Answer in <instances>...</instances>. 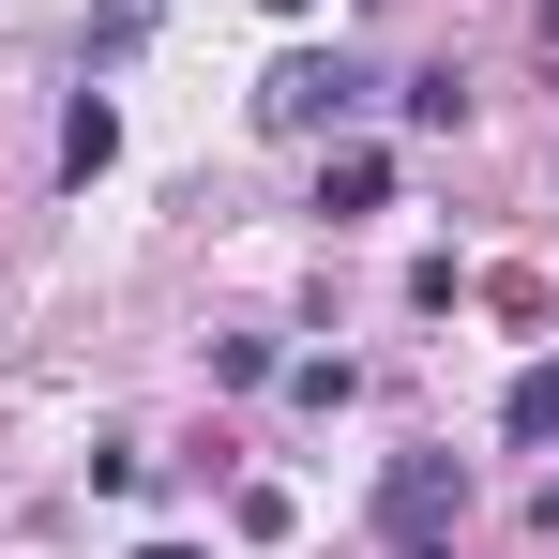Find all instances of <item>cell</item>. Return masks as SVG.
Here are the masks:
<instances>
[{"instance_id":"ba28073f","label":"cell","mask_w":559,"mask_h":559,"mask_svg":"<svg viewBox=\"0 0 559 559\" xmlns=\"http://www.w3.org/2000/svg\"><path fill=\"white\" fill-rule=\"evenodd\" d=\"M545 46H559V0H545Z\"/></svg>"},{"instance_id":"5b68a950","label":"cell","mask_w":559,"mask_h":559,"mask_svg":"<svg viewBox=\"0 0 559 559\" xmlns=\"http://www.w3.org/2000/svg\"><path fill=\"white\" fill-rule=\"evenodd\" d=\"M499 424H514V439H559V364H530V378H514V408H499Z\"/></svg>"},{"instance_id":"6da1fadb","label":"cell","mask_w":559,"mask_h":559,"mask_svg":"<svg viewBox=\"0 0 559 559\" xmlns=\"http://www.w3.org/2000/svg\"><path fill=\"white\" fill-rule=\"evenodd\" d=\"M454 514H468V454H393L378 468V559H439Z\"/></svg>"},{"instance_id":"277c9868","label":"cell","mask_w":559,"mask_h":559,"mask_svg":"<svg viewBox=\"0 0 559 559\" xmlns=\"http://www.w3.org/2000/svg\"><path fill=\"white\" fill-rule=\"evenodd\" d=\"M378 197H393V152H333V167H318V212H333V227L378 212Z\"/></svg>"},{"instance_id":"8992f818","label":"cell","mask_w":559,"mask_h":559,"mask_svg":"<svg viewBox=\"0 0 559 559\" xmlns=\"http://www.w3.org/2000/svg\"><path fill=\"white\" fill-rule=\"evenodd\" d=\"M393 106H408V121L439 136V121H468V76H454V61H439V76H408V92H393Z\"/></svg>"},{"instance_id":"9c48e42d","label":"cell","mask_w":559,"mask_h":559,"mask_svg":"<svg viewBox=\"0 0 559 559\" xmlns=\"http://www.w3.org/2000/svg\"><path fill=\"white\" fill-rule=\"evenodd\" d=\"M273 15H302V0H273Z\"/></svg>"},{"instance_id":"3957f363","label":"cell","mask_w":559,"mask_h":559,"mask_svg":"<svg viewBox=\"0 0 559 559\" xmlns=\"http://www.w3.org/2000/svg\"><path fill=\"white\" fill-rule=\"evenodd\" d=\"M106 152H121V106L76 92V121H61V182H106Z\"/></svg>"},{"instance_id":"52a82bcc","label":"cell","mask_w":559,"mask_h":559,"mask_svg":"<svg viewBox=\"0 0 559 559\" xmlns=\"http://www.w3.org/2000/svg\"><path fill=\"white\" fill-rule=\"evenodd\" d=\"M545 530H559V484H545Z\"/></svg>"},{"instance_id":"7a4b0ae2","label":"cell","mask_w":559,"mask_h":559,"mask_svg":"<svg viewBox=\"0 0 559 559\" xmlns=\"http://www.w3.org/2000/svg\"><path fill=\"white\" fill-rule=\"evenodd\" d=\"M364 92H378L364 61H318V46H302V61H273V76H258V121H273V136H333Z\"/></svg>"}]
</instances>
